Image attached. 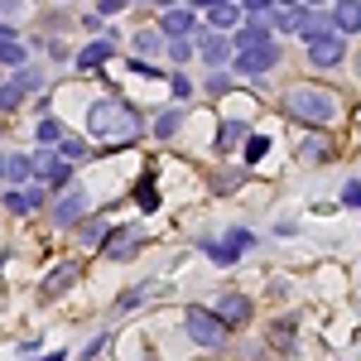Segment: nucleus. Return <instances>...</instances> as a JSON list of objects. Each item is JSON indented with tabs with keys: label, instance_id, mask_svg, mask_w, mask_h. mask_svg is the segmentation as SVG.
<instances>
[{
	"label": "nucleus",
	"instance_id": "nucleus-8",
	"mask_svg": "<svg viewBox=\"0 0 361 361\" xmlns=\"http://www.w3.org/2000/svg\"><path fill=\"white\" fill-rule=\"evenodd\" d=\"M78 217H87V193H82V188H68V193L54 202V222L58 226H73Z\"/></svg>",
	"mask_w": 361,
	"mask_h": 361
},
{
	"label": "nucleus",
	"instance_id": "nucleus-27",
	"mask_svg": "<svg viewBox=\"0 0 361 361\" xmlns=\"http://www.w3.org/2000/svg\"><path fill=\"white\" fill-rule=\"evenodd\" d=\"M58 154H63V159H87V145H82V140H63Z\"/></svg>",
	"mask_w": 361,
	"mask_h": 361
},
{
	"label": "nucleus",
	"instance_id": "nucleus-11",
	"mask_svg": "<svg viewBox=\"0 0 361 361\" xmlns=\"http://www.w3.org/2000/svg\"><path fill=\"white\" fill-rule=\"evenodd\" d=\"M102 246H106V255H111V260H130V255H135V246H140V231H130V226L106 231V241H102Z\"/></svg>",
	"mask_w": 361,
	"mask_h": 361
},
{
	"label": "nucleus",
	"instance_id": "nucleus-21",
	"mask_svg": "<svg viewBox=\"0 0 361 361\" xmlns=\"http://www.w3.org/2000/svg\"><path fill=\"white\" fill-rule=\"evenodd\" d=\"M241 135H250L246 126H241V121H226V126H222V135H217V149H231V145H236Z\"/></svg>",
	"mask_w": 361,
	"mask_h": 361
},
{
	"label": "nucleus",
	"instance_id": "nucleus-7",
	"mask_svg": "<svg viewBox=\"0 0 361 361\" xmlns=\"http://www.w3.org/2000/svg\"><path fill=\"white\" fill-rule=\"evenodd\" d=\"M342 34H308V58L318 63V68H333V63H342Z\"/></svg>",
	"mask_w": 361,
	"mask_h": 361
},
{
	"label": "nucleus",
	"instance_id": "nucleus-20",
	"mask_svg": "<svg viewBox=\"0 0 361 361\" xmlns=\"http://www.w3.org/2000/svg\"><path fill=\"white\" fill-rule=\"evenodd\" d=\"M154 289H159V284H140V289H130V294H121V299H116V308H121V313H126V308L145 304V299H149V294H154Z\"/></svg>",
	"mask_w": 361,
	"mask_h": 361
},
{
	"label": "nucleus",
	"instance_id": "nucleus-17",
	"mask_svg": "<svg viewBox=\"0 0 361 361\" xmlns=\"http://www.w3.org/2000/svg\"><path fill=\"white\" fill-rule=\"evenodd\" d=\"M337 29L342 34H357L361 29V0H337Z\"/></svg>",
	"mask_w": 361,
	"mask_h": 361
},
{
	"label": "nucleus",
	"instance_id": "nucleus-12",
	"mask_svg": "<svg viewBox=\"0 0 361 361\" xmlns=\"http://www.w3.org/2000/svg\"><path fill=\"white\" fill-rule=\"evenodd\" d=\"M217 313H222V318L231 323V328H241V323L250 318V299H246V294H222V304H217Z\"/></svg>",
	"mask_w": 361,
	"mask_h": 361
},
{
	"label": "nucleus",
	"instance_id": "nucleus-6",
	"mask_svg": "<svg viewBox=\"0 0 361 361\" xmlns=\"http://www.w3.org/2000/svg\"><path fill=\"white\" fill-rule=\"evenodd\" d=\"M34 87H44V73H39V68H20V78L0 82V111L20 106V102H25V92H34Z\"/></svg>",
	"mask_w": 361,
	"mask_h": 361
},
{
	"label": "nucleus",
	"instance_id": "nucleus-24",
	"mask_svg": "<svg viewBox=\"0 0 361 361\" xmlns=\"http://www.w3.org/2000/svg\"><path fill=\"white\" fill-rule=\"evenodd\" d=\"M159 49V29H140L135 34V54H154Z\"/></svg>",
	"mask_w": 361,
	"mask_h": 361
},
{
	"label": "nucleus",
	"instance_id": "nucleus-32",
	"mask_svg": "<svg viewBox=\"0 0 361 361\" xmlns=\"http://www.w3.org/2000/svg\"><path fill=\"white\" fill-rule=\"evenodd\" d=\"M169 87H173V97H193V82H188V78H173Z\"/></svg>",
	"mask_w": 361,
	"mask_h": 361
},
{
	"label": "nucleus",
	"instance_id": "nucleus-13",
	"mask_svg": "<svg viewBox=\"0 0 361 361\" xmlns=\"http://www.w3.org/2000/svg\"><path fill=\"white\" fill-rule=\"evenodd\" d=\"M169 39H188L193 34V10H164V20H159Z\"/></svg>",
	"mask_w": 361,
	"mask_h": 361
},
{
	"label": "nucleus",
	"instance_id": "nucleus-37",
	"mask_svg": "<svg viewBox=\"0 0 361 361\" xmlns=\"http://www.w3.org/2000/svg\"><path fill=\"white\" fill-rule=\"evenodd\" d=\"M193 5H217V0H193Z\"/></svg>",
	"mask_w": 361,
	"mask_h": 361
},
{
	"label": "nucleus",
	"instance_id": "nucleus-22",
	"mask_svg": "<svg viewBox=\"0 0 361 361\" xmlns=\"http://www.w3.org/2000/svg\"><path fill=\"white\" fill-rule=\"evenodd\" d=\"M265 154H270V135H250V140H246V164L265 159Z\"/></svg>",
	"mask_w": 361,
	"mask_h": 361
},
{
	"label": "nucleus",
	"instance_id": "nucleus-33",
	"mask_svg": "<svg viewBox=\"0 0 361 361\" xmlns=\"http://www.w3.org/2000/svg\"><path fill=\"white\" fill-rule=\"evenodd\" d=\"M207 92H217V97H222V92H231V82H226L222 73H217V78H212V82H207Z\"/></svg>",
	"mask_w": 361,
	"mask_h": 361
},
{
	"label": "nucleus",
	"instance_id": "nucleus-15",
	"mask_svg": "<svg viewBox=\"0 0 361 361\" xmlns=\"http://www.w3.org/2000/svg\"><path fill=\"white\" fill-rule=\"evenodd\" d=\"M82 275V270H78V265H58L54 275L44 279V299H58V294H68V284H73V279Z\"/></svg>",
	"mask_w": 361,
	"mask_h": 361
},
{
	"label": "nucleus",
	"instance_id": "nucleus-18",
	"mask_svg": "<svg viewBox=\"0 0 361 361\" xmlns=\"http://www.w3.org/2000/svg\"><path fill=\"white\" fill-rule=\"evenodd\" d=\"M44 207V193L29 188V193H5V212H39Z\"/></svg>",
	"mask_w": 361,
	"mask_h": 361
},
{
	"label": "nucleus",
	"instance_id": "nucleus-3",
	"mask_svg": "<svg viewBox=\"0 0 361 361\" xmlns=\"http://www.w3.org/2000/svg\"><path fill=\"white\" fill-rule=\"evenodd\" d=\"M284 111L299 116V121H308V126H328L333 111H337V102H333L328 87H294V92L284 97Z\"/></svg>",
	"mask_w": 361,
	"mask_h": 361
},
{
	"label": "nucleus",
	"instance_id": "nucleus-30",
	"mask_svg": "<svg viewBox=\"0 0 361 361\" xmlns=\"http://www.w3.org/2000/svg\"><path fill=\"white\" fill-rule=\"evenodd\" d=\"M25 15V0H0V20H20Z\"/></svg>",
	"mask_w": 361,
	"mask_h": 361
},
{
	"label": "nucleus",
	"instance_id": "nucleus-34",
	"mask_svg": "<svg viewBox=\"0 0 361 361\" xmlns=\"http://www.w3.org/2000/svg\"><path fill=\"white\" fill-rule=\"evenodd\" d=\"M10 159H15V154H0V178H10Z\"/></svg>",
	"mask_w": 361,
	"mask_h": 361
},
{
	"label": "nucleus",
	"instance_id": "nucleus-16",
	"mask_svg": "<svg viewBox=\"0 0 361 361\" xmlns=\"http://www.w3.org/2000/svg\"><path fill=\"white\" fill-rule=\"evenodd\" d=\"M111 54H116L111 39H97V44H87L82 54H78V68H102V63H106Z\"/></svg>",
	"mask_w": 361,
	"mask_h": 361
},
{
	"label": "nucleus",
	"instance_id": "nucleus-1",
	"mask_svg": "<svg viewBox=\"0 0 361 361\" xmlns=\"http://www.w3.org/2000/svg\"><path fill=\"white\" fill-rule=\"evenodd\" d=\"M275 34H270V15L265 10H250V25L236 29V39H231V63H236V73H246V78H265L270 68H275Z\"/></svg>",
	"mask_w": 361,
	"mask_h": 361
},
{
	"label": "nucleus",
	"instance_id": "nucleus-26",
	"mask_svg": "<svg viewBox=\"0 0 361 361\" xmlns=\"http://www.w3.org/2000/svg\"><path fill=\"white\" fill-rule=\"evenodd\" d=\"M342 202L361 212V183H357V178H347V183H342Z\"/></svg>",
	"mask_w": 361,
	"mask_h": 361
},
{
	"label": "nucleus",
	"instance_id": "nucleus-35",
	"mask_svg": "<svg viewBox=\"0 0 361 361\" xmlns=\"http://www.w3.org/2000/svg\"><path fill=\"white\" fill-rule=\"evenodd\" d=\"M246 10H270V0H241Z\"/></svg>",
	"mask_w": 361,
	"mask_h": 361
},
{
	"label": "nucleus",
	"instance_id": "nucleus-23",
	"mask_svg": "<svg viewBox=\"0 0 361 361\" xmlns=\"http://www.w3.org/2000/svg\"><path fill=\"white\" fill-rule=\"evenodd\" d=\"M270 342H275L279 352H289V347H294V323H275V333H270Z\"/></svg>",
	"mask_w": 361,
	"mask_h": 361
},
{
	"label": "nucleus",
	"instance_id": "nucleus-31",
	"mask_svg": "<svg viewBox=\"0 0 361 361\" xmlns=\"http://www.w3.org/2000/svg\"><path fill=\"white\" fill-rule=\"evenodd\" d=\"M304 159H328V145L323 140H304Z\"/></svg>",
	"mask_w": 361,
	"mask_h": 361
},
{
	"label": "nucleus",
	"instance_id": "nucleus-10",
	"mask_svg": "<svg viewBox=\"0 0 361 361\" xmlns=\"http://www.w3.org/2000/svg\"><path fill=\"white\" fill-rule=\"evenodd\" d=\"M68 164H73V159H63V154H34V178H39V183H68Z\"/></svg>",
	"mask_w": 361,
	"mask_h": 361
},
{
	"label": "nucleus",
	"instance_id": "nucleus-19",
	"mask_svg": "<svg viewBox=\"0 0 361 361\" xmlns=\"http://www.w3.org/2000/svg\"><path fill=\"white\" fill-rule=\"evenodd\" d=\"M34 140H39L44 149H54V145H63V126H58L54 116H39V126H34Z\"/></svg>",
	"mask_w": 361,
	"mask_h": 361
},
{
	"label": "nucleus",
	"instance_id": "nucleus-5",
	"mask_svg": "<svg viewBox=\"0 0 361 361\" xmlns=\"http://www.w3.org/2000/svg\"><path fill=\"white\" fill-rule=\"evenodd\" d=\"M255 246V236H250V231H226L222 241H207V255H212V265H236V255H241V250H250Z\"/></svg>",
	"mask_w": 361,
	"mask_h": 361
},
{
	"label": "nucleus",
	"instance_id": "nucleus-29",
	"mask_svg": "<svg viewBox=\"0 0 361 361\" xmlns=\"http://www.w3.org/2000/svg\"><path fill=\"white\" fill-rule=\"evenodd\" d=\"M169 58H173V63H188V58H193V44H188V39H173V44H169Z\"/></svg>",
	"mask_w": 361,
	"mask_h": 361
},
{
	"label": "nucleus",
	"instance_id": "nucleus-38",
	"mask_svg": "<svg viewBox=\"0 0 361 361\" xmlns=\"http://www.w3.org/2000/svg\"><path fill=\"white\" fill-rule=\"evenodd\" d=\"M308 5H323V0H308Z\"/></svg>",
	"mask_w": 361,
	"mask_h": 361
},
{
	"label": "nucleus",
	"instance_id": "nucleus-9",
	"mask_svg": "<svg viewBox=\"0 0 361 361\" xmlns=\"http://www.w3.org/2000/svg\"><path fill=\"white\" fill-rule=\"evenodd\" d=\"M197 49H202V58H207L212 68L231 63V44L222 39V29H212V25H207V34H197Z\"/></svg>",
	"mask_w": 361,
	"mask_h": 361
},
{
	"label": "nucleus",
	"instance_id": "nucleus-2",
	"mask_svg": "<svg viewBox=\"0 0 361 361\" xmlns=\"http://www.w3.org/2000/svg\"><path fill=\"white\" fill-rule=\"evenodd\" d=\"M87 130L97 140H106V145H135L145 135V126H140V111L130 102H121V97H106V102H92V111H87Z\"/></svg>",
	"mask_w": 361,
	"mask_h": 361
},
{
	"label": "nucleus",
	"instance_id": "nucleus-14",
	"mask_svg": "<svg viewBox=\"0 0 361 361\" xmlns=\"http://www.w3.org/2000/svg\"><path fill=\"white\" fill-rule=\"evenodd\" d=\"M236 20H241V10H236V0H217V5H207V25L212 29H236Z\"/></svg>",
	"mask_w": 361,
	"mask_h": 361
},
{
	"label": "nucleus",
	"instance_id": "nucleus-36",
	"mask_svg": "<svg viewBox=\"0 0 361 361\" xmlns=\"http://www.w3.org/2000/svg\"><path fill=\"white\" fill-rule=\"evenodd\" d=\"M270 5H299V0H270Z\"/></svg>",
	"mask_w": 361,
	"mask_h": 361
},
{
	"label": "nucleus",
	"instance_id": "nucleus-25",
	"mask_svg": "<svg viewBox=\"0 0 361 361\" xmlns=\"http://www.w3.org/2000/svg\"><path fill=\"white\" fill-rule=\"evenodd\" d=\"M178 126H183V111H164V116H159V126H154V130H159V140H169L173 130H178Z\"/></svg>",
	"mask_w": 361,
	"mask_h": 361
},
{
	"label": "nucleus",
	"instance_id": "nucleus-4",
	"mask_svg": "<svg viewBox=\"0 0 361 361\" xmlns=\"http://www.w3.org/2000/svg\"><path fill=\"white\" fill-rule=\"evenodd\" d=\"M183 328H188V337L193 342H202V347H222L226 342V323L222 313H207V308H188V318H183Z\"/></svg>",
	"mask_w": 361,
	"mask_h": 361
},
{
	"label": "nucleus",
	"instance_id": "nucleus-28",
	"mask_svg": "<svg viewBox=\"0 0 361 361\" xmlns=\"http://www.w3.org/2000/svg\"><path fill=\"white\" fill-rule=\"evenodd\" d=\"M140 207H145V212H154V207H159V197H154V178H145V183H140Z\"/></svg>",
	"mask_w": 361,
	"mask_h": 361
}]
</instances>
